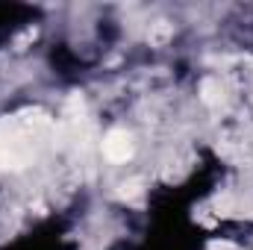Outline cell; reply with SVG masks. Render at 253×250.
Masks as SVG:
<instances>
[{"label":"cell","mask_w":253,"mask_h":250,"mask_svg":"<svg viewBox=\"0 0 253 250\" xmlns=\"http://www.w3.org/2000/svg\"><path fill=\"white\" fill-rule=\"evenodd\" d=\"M103 156L112 162H126L132 156V138L126 135L124 129H112L103 138Z\"/></svg>","instance_id":"1"}]
</instances>
